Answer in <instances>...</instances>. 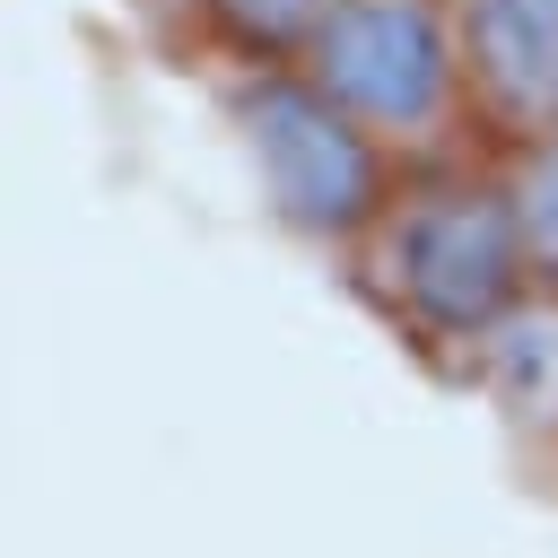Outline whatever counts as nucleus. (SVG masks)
I'll return each instance as SVG.
<instances>
[{"label":"nucleus","instance_id":"nucleus-1","mask_svg":"<svg viewBox=\"0 0 558 558\" xmlns=\"http://www.w3.org/2000/svg\"><path fill=\"white\" fill-rule=\"evenodd\" d=\"M357 288L375 296V314L436 349V357H471V340L532 296V262L506 209L497 174H418L392 192V209L366 227L357 244Z\"/></svg>","mask_w":558,"mask_h":558},{"label":"nucleus","instance_id":"nucleus-2","mask_svg":"<svg viewBox=\"0 0 558 558\" xmlns=\"http://www.w3.org/2000/svg\"><path fill=\"white\" fill-rule=\"evenodd\" d=\"M235 131L262 183V209L305 244H366V227L392 209V148L349 122L296 61H262L235 87Z\"/></svg>","mask_w":558,"mask_h":558},{"label":"nucleus","instance_id":"nucleus-3","mask_svg":"<svg viewBox=\"0 0 558 558\" xmlns=\"http://www.w3.org/2000/svg\"><path fill=\"white\" fill-rule=\"evenodd\" d=\"M296 70L384 148H436L471 105L453 0H340Z\"/></svg>","mask_w":558,"mask_h":558},{"label":"nucleus","instance_id":"nucleus-4","mask_svg":"<svg viewBox=\"0 0 558 558\" xmlns=\"http://www.w3.org/2000/svg\"><path fill=\"white\" fill-rule=\"evenodd\" d=\"M453 26L471 105L514 140L558 131V0H453Z\"/></svg>","mask_w":558,"mask_h":558},{"label":"nucleus","instance_id":"nucleus-5","mask_svg":"<svg viewBox=\"0 0 558 558\" xmlns=\"http://www.w3.org/2000/svg\"><path fill=\"white\" fill-rule=\"evenodd\" d=\"M462 384L523 436V445H558V296L532 288L514 296L462 357Z\"/></svg>","mask_w":558,"mask_h":558},{"label":"nucleus","instance_id":"nucleus-6","mask_svg":"<svg viewBox=\"0 0 558 558\" xmlns=\"http://www.w3.org/2000/svg\"><path fill=\"white\" fill-rule=\"evenodd\" d=\"M506 209H514V235H523V262H532V288L558 296V131L541 140H514L506 157Z\"/></svg>","mask_w":558,"mask_h":558},{"label":"nucleus","instance_id":"nucleus-7","mask_svg":"<svg viewBox=\"0 0 558 558\" xmlns=\"http://www.w3.org/2000/svg\"><path fill=\"white\" fill-rule=\"evenodd\" d=\"M331 9H340V0H209V17H218L244 52H262V61H305V44L323 35Z\"/></svg>","mask_w":558,"mask_h":558}]
</instances>
